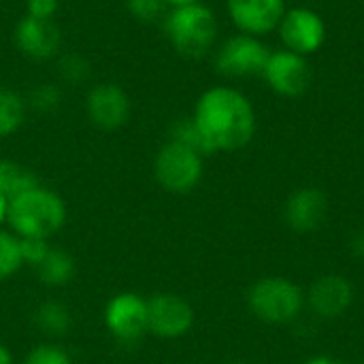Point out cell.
<instances>
[{
    "instance_id": "4",
    "label": "cell",
    "mask_w": 364,
    "mask_h": 364,
    "mask_svg": "<svg viewBox=\"0 0 364 364\" xmlns=\"http://www.w3.org/2000/svg\"><path fill=\"white\" fill-rule=\"evenodd\" d=\"M247 307L254 318L264 324H290L303 314L305 294L288 277H262L250 288Z\"/></svg>"
},
{
    "instance_id": "7",
    "label": "cell",
    "mask_w": 364,
    "mask_h": 364,
    "mask_svg": "<svg viewBox=\"0 0 364 364\" xmlns=\"http://www.w3.org/2000/svg\"><path fill=\"white\" fill-rule=\"evenodd\" d=\"M271 49L258 36H250L237 32L222 41L215 49V70L226 79H245V77H260Z\"/></svg>"
},
{
    "instance_id": "33",
    "label": "cell",
    "mask_w": 364,
    "mask_h": 364,
    "mask_svg": "<svg viewBox=\"0 0 364 364\" xmlns=\"http://www.w3.org/2000/svg\"><path fill=\"white\" fill-rule=\"evenodd\" d=\"M230 364H247V363H230Z\"/></svg>"
},
{
    "instance_id": "20",
    "label": "cell",
    "mask_w": 364,
    "mask_h": 364,
    "mask_svg": "<svg viewBox=\"0 0 364 364\" xmlns=\"http://www.w3.org/2000/svg\"><path fill=\"white\" fill-rule=\"evenodd\" d=\"M23 269L19 237L11 230L0 228V284L9 282Z\"/></svg>"
},
{
    "instance_id": "12",
    "label": "cell",
    "mask_w": 364,
    "mask_h": 364,
    "mask_svg": "<svg viewBox=\"0 0 364 364\" xmlns=\"http://www.w3.org/2000/svg\"><path fill=\"white\" fill-rule=\"evenodd\" d=\"M13 43L21 55L34 62H45L60 53L62 32L53 19H36L30 15H21L13 28Z\"/></svg>"
},
{
    "instance_id": "16",
    "label": "cell",
    "mask_w": 364,
    "mask_h": 364,
    "mask_svg": "<svg viewBox=\"0 0 364 364\" xmlns=\"http://www.w3.org/2000/svg\"><path fill=\"white\" fill-rule=\"evenodd\" d=\"M32 271L45 288H64L75 279L77 262L70 252L51 245L45 258Z\"/></svg>"
},
{
    "instance_id": "27",
    "label": "cell",
    "mask_w": 364,
    "mask_h": 364,
    "mask_svg": "<svg viewBox=\"0 0 364 364\" xmlns=\"http://www.w3.org/2000/svg\"><path fill=\"white\" fill-rule=\"evenodd\" d=\"M60 9V0H26V15L36 19H53Z\"/></svg>"
},
{
    "instance_id": "13",
    "label": "cell",
    "mask_w": 364,
    "mask_h": 364,
    "mask_svg": "<svg viewBox=\"0 0 364 364\" xmlns=\"http://www.w3.org/2000/svg\"><path fill=\"white\" fill-rule=\"evenodd\" d=\"M232 26L250 36H267L277 32L286 15V0H226Z\"/></svg>"
},
{
    "instance_id": "22",
    "label": "cell",
    "mask_w": 364,
    "mask_h": 364,
    "mask_svg": "<svg viewBox=\"0 0 364 364\" xmlns=\"http://www.w3.org/2000/svg\"><path fill=\"white\" fill-rule=\"evenodd\" d=\"M21 364H75V360L64 346L55 341H43L23 356Z\"/></svg>"
},
{
    "instance_id": "14",
    "label": "cell",
    "mask_w": 364,
    "mask_h": 364,
    "mask_svg": "<svg viewBox=\"0 0 364 364\" xmlns=\"http://www.w3.org/2000/svg\"><path fill=\"white\" fill-rule=\"evenodd\" d=\"M305 303L322 320L341 318L354 303V286L343 275H322L311 284Z\"/></svg>"
},
{
    "instance_id": "29",
    "label": "cell",
    "mask_w": 364,
    "mask_h": 364,
    "mask_svg": "<svg viewBox=\"0 0 364 364\" xmlns=\"http://www.w3.org/2000/svg\"><path fill=\"white\" fill-rule=\"evenodd\" d=\"M0 364H15V358H13V352L9 350L6 343L0 341Z\"/></svg>"
},
{
    "instance_id": "31",
    "label": "cell",
    "mask_w": 364,
    "mask_h": 364,
    "mask_svg": "<svg viewBox=\"0 0 364 364\" xmlns=\"http://www.w3.org/2000/svg\"><path fill=\"white\" fill-rule=\"evenodd\" d=\"M6 213H9V200L0 194V228L6 224Z\"/></svg>"
},
{
    "instance_id": "19",
    "label": "cell",
    "mask_w": 364,
    "mask_h": 364,
    "mask_svg": "<svg viewBox=\"0 0 364 364\" xmlns=\"http://www.w3.org/2000/svg\"><path fill=\"white\" fill-rule=\"evenodd\" d=\"M38 183L41 181L30 166L11 158H0V194L6 200H13L15 196L23 194L26 190Z\"/></svg>"
},
{
    "instance_id": "1",
    "label": "cell",
    "mask_w": 364,
    "mask_h": 364,
    "mask_svg": "<svg viewBox=\"0 0 364 364\" xmlns=\"http://www.w3.org/2000/svg\"><path fill=\"white\" fill-rule=\"evenodd\" d=\"M211 154H232L247 147L256 134V111L252 100L232 85L205 90L190 115Z\"/></svg>"
},
{
    "instance_id": "25",
    "label": "cell",
    "mask_w": 364,
    "mask_h": 364,
    "mask_svg": "<svg viewBox=\"0 0 364 364\" xmlns=\"http://www.w3.org/2000/svg\"><path fill=\"white\" fill-rule=\"evenodd\" d=\"M126 9L136 21L149 23L162 19L168 11V4L166 0H126Z\"/></svg>"
},
{
    "instance_id": "6",
    "label": "cell",
    "mask_w": 364,
    "mask_h": 364,
    "mask_svg": "<svg viewBox=\"0 0 364 364\" xmlns=\"http://www.w3.org/2000/svg\"><path fill=\"white\" fill-rule=\"evenodd\" d=\"M102 324L115 343L132 348L149 335L147 299L139 292H117L102 309Z\"/></svg>"
},
{
    "instance_id": "2",
    "label": "cell",
    "mask_w": 364,
    "mask_h": 364,
    "mask_svg": "<svg viewBox=\"0 0 364 364\" xmlns=\"http://www.w3.org/2000/svg\"><path fill=\"white\" fill-rule=\"evenodd\" d=\"M68 222L66 200L51 188L34 186L9 200L6 226L19 239L51 241Z\"/></svg>"
},
{
    "instance_id": "11",
    "label": "cell",
    "mask_w": 364,
    "mask_h": 364,
    "mask_svg": "<svg viewBox=\"0 0 364 364\" xmlns=\"http://www.w3.org/2000/svg\"><path fill=\"white\" fill-rule=\"evenodd\" d=\"M260 77L277 96L299 98L311 85V66L305 55H299L290 49H277L271 51Z\"/></svg>"
},
{
    "instance_id": "5",
    "label": "cell",
    "mask_w": 364,
    "mask_h": 364,
    "mask_svg": "<svg viewBox=\"0 0 364 364\" xmlns=\"http://www.w3.org/2000/svg\"><path fill=\"white\" fill-rule=\"evenodd\" d=\"M154 179L156 183L175 196H186L194 192L205 175V156L177 143L166 141L154 158Z\"/></svg>"
},
{
    "instance_id": "32",
    "label": "cell",
    "mask_w": 364,
    "mask_h": 364,
    "mask_svg": "<svg viewBox=\"0 0 364 364\" xmlns=\"http://www.w3.org/2000/svg\"><path fill=\"white\" fill-rule=\"evenodd\" d=\"M203 0H166L168 9H175V6H188V4H198Z\"/></svg>"
},
{
    "instance_id": "28",
    "label": "cell",
    "mask_w": 364,
    "mask_h": 364,
    "mask_svg": "<svg viewBox=\"0 0 364 364\" xmlns=\"http://www.w3.org/2000/svg\"><path fill=\"white\" fill-rule=\"evenodd\" d=\"M350 247H352V254H354L358 260H364V228L363 230H358V232L352 237Z\"/></svg>"
},
{
    "instance_id": "9",
    "label": "cell",
    "mask_w": 364,
    "mask_h": 364,
    "mask_svg": "<svg viewBox=\"0 0 364 364\" xmlns=\"http://www.w3.org/2000/svg\"><path fill=\"white\" fill-rule=\"evenodd\" d=\"M277 32L284 49H290L305 58L318 53L326 43V21L311 6L286 9Z\"/></svg>"
},
{
    "instance_id": "24",
    "label": "cell",
    "mask_w": 364,
    "mask_h": 364,
    "mask_svg": "<svg viewBox=\"0 0 364 364\" xmlns=\"http://www.w3.org/2000/svg\"><path fill=\"white\" fill-rule=\"evenodd\" d=\"M90 62L81 53H64L58 60V75L64 83L70 85H81L90 79Z\"/></svg>"
},
{
    "instance_id": "26",
    "label": "cell",
    "mask_w": 364,
    "mask_h": 364,
    "mask_svg": "<svg viewBox=\"0 0 364 364\" xmlns=\"http://www.w3.org/2000/svg\"><path fill=\"white\" fill-rule=\"evenodd\" d=\"M19 247H21L23 267L34 269L45 258V254L49 252L51 241H45V239H19Z\"/></svg>"
},
{
    "instance_id": "21",
    "label": "cell",
    "mask_w": 364,
    "mask_h": 364,
    "mask_svg": "<svg viewBox=\"0 0 364 364\" xmlns=\"http://www.w3.org/2000/svg\"><path fill=\"white\" fill-rule=\"evenodd\" d=\"M168 139H171V141H177V143H181V145H186V147H190V149H194V151H198V154L205 156V158L211 156V149H209V145L205 143V139H203V134H200V130L196 128V124H194L192 117H181V119H177V122L171 126Z\"/></svg>"
},
{
    "instance_id": "23",
    "label": "cell",
    "mask_w": 364,
    "mask_h": 364,
    "mask_svg": "<svg viewBox=\"0 0 364 364\" xmlns=\"http://www.w3.org/2000/svg\"><path fill=\"white\" fill-rule=\"evenodd\" d=\"M28 100V107L38 111V113H51L60 107L62 102V90L58 83H51V81H43L38 85L32 87V92L26 96Z\"/></svg>"
},
{
    "instance_id": "15",
    "label": "cell",
    "mask_w": 364,
    "mask_h": 364,
    "mask_svg": "<svg viewBox=\"0 0 364 364\" xmlns=\"http://www.w3.org/2000/svg\"><path fill=\"white\" fill-rule=\"evenodd\" d=\"M328 213V198L318 188H301L290 194L284 207V220L290 230L307 235L318 230Z\"/></svg>"
},
{
    "instance_id": "3",
    "label": "cell",
    "mask_w": 364,
    "mask_h": 364,
    "mask_svg": "<svg viewBox=\"0 0 364 364\" xmlns=\"http://www.w3.org/2000/svg\"><path fill=\"white\" fill-rule=\"evenodd\" d=\"M162 28L171 47L190 60L207 55L220 32L218 17L205 2L168 9L162 17Z\"/></svg>"
},
{
    "instance_id": "10",
    "label": "cell",
    "mask_w": 364,
    "mask_h": 364,
    "mask_svg": "<svg viewBox=\"0 0 364 364\" xmlns=\"http://www.w3.org/2000/svg\"><path fill=\"white\" fill-rule=\"evenodd\" d=\"M83 107L90 124L102 132H115L124 128L132 115V100L128 92L111 81L92 85L85 94Z\"/></svg>"
},
{
    "instance_id": "18",
    "label": "cell",
    "mask_w": 364,
    "mask_h": 364,
    "mask_svg": "<svg viewBox=\"0 0 364 364\" xmlns=\"http://www.w3.org/2000/svg\"><path fill=\"white\" fill-rule=\"evenodd\" d=\"M28 100L13 87H0V139H9L21 130L28 117Z\"/></svg>"
},
{
    "instance_id": "8",
    "label": "cell",
    "mask_w": 364,
    "mask_h": 364,
    "mask_svg": "<svg viewBox=\"0 0 364 364\" xmlns=\"http://www.w3.org/2000/svg\"><path fill=\"white\" fill-rule=\"evenodd\" d=\"M194 320V307L183 296L175 292H156L147 296L149 335L162 341H175L192 331Z\"/></svg>"
},
{
    "instance_id": "30",
    "label": "cell",
    "mask_w": 364,
    "mask_h": 364,
    "mask_svg": "<svg viewBox=\"0 0 364 364\" xmlns=\"http://www.w3.org/2000/svg\"><path fill=\"white\" fill-rule=\"evenodd\" d=\"M305 364H354V363H346V360H335L331 356H314L309 358Z\"/></svg>"
},
{
    "instance_id": "17",
    "label": "cell",
    "mask_w": 364,
    "mask_h": 364,
    "mask_svg": "<svg viewBox=\"0 0 364 364\" xmlns=\"http://www.w3.org/2000/svg\"><path fill=\"white\" fill-rule=\"evenodd\" d=\"M32 320H34V326L49 341L66 337L73 328L70 309L62 301H55V299H47V301L38 303L36 309L32 311Z\"/></svg>"
}]
</instances>
